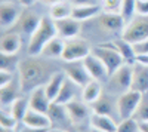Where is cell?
Listing matches in <instances>:
<instances>
[{"mask_svg": "<svg viewBox=\"0 0 148 132\" xmlns=\"http://www.w3.org/2000/svg\"><path fill=\"white\" fill-rule=\"evenodd\" d=\"M123 0H102V12L108 14H120Z\"/></svg>", "mask_w": 148, "mask_h": 132, "instance_id": "obj_36", "label": "cell"}, {"mask_svg": "<svg viewBox=\"0 0 148 132\" xmlns=\"http://www.w3.org/2000/svg\"><path fill=\"white\" fill-rule=\"evenodd\" d=\"M55 27H56L58 36L62 37V39H65V40L76 39L77 36L82 33V22L77 21L76 18H73V16L55 21Z\"/></svg>", "mask_w": 148, "mask_h": 132, "instance_id": "obj_14", "label": "cell"}, {"mask_svg": "<svg viewBox=\"0 0 148 132\" xmlns=\"http://www.w3.org/2000/svg\"><path fill=\"white\" fill-rule=\"evenodd\" d=\"M47 114H49V117H51V120H52V128L64 129V131L70 132V129L73 126V120H71V117L68 114L67 105L52 102Z\"/></svg>", "mask_w": 148, "mask_h": 132, "instance_id": "obj_10", "label": "cell"}, {"mask_svg": "<svg viewBox=\"0 0 148 132\" xmlns=\"http://www.w3.org/2000/svg\"><path fill=\"white\" fill-rule=\"evenodd\" d=\"M10 82H14V73L6 70H0V88L9 85Z\"/></svg>", "mask_w": 148, "mask_h": 132, "instance_id": "obj_37", "label": "cell"}, {"mask_svg": "<svg viewBox=\"0 0 148 132\" xmlns=\"http://www.w3.org/2000/svg\"><path fill=\"white\" fill-rule=\"evenodd\" d=\"M99 0H70L73 6H86V5H98Z\"/></svg>", "mask_w": 148, "mask_h": 132, "instance_id": "obj_40", "label": "cell"}, {"mask_svg": "<svg viewBox=\"0 0 148 132\" xmlns=\"http://www.w3.org/2000/svg\"><path fill=\"white\" fill-rule=\"evenodd\" d=\"M19 79V77H18ZM19 92H22L21 89V83L18 82H10L9 85L0 88V104L2 109H9L16 98H19Z\"/></svg>", "mask_w": 148, "mask_h": 132, "instance_id": "obj_23", "label": "cell"}, {"mask_svg": "<svg viewBox=\"0 0 148 132\" xmlns=\"http://www.w3.org/2000/svg\"><path fill=\"white\" fill-rule=\"evenodd\" d=\"M28 104H30V109H33L36 111H40L45 114L49 113L52 101L49 100L47 94L45 91V86H39L28 94Z\"/></svg>", "mask_w": 148, "mask_h": 132, "instance_id": "obj_15", "label": "cell"}, {"mask_svg": "<svg viewBox=\"0 0 148 132\" xmlns=\"http://www.w3.org/2000/svg\"><path fill=\"white\" fill-rule=\"evenodd\" d=\"M21 34L16 31H8L3 33L2 39H0V52L6 55H16L21 49Z\"/></svg>", "mask_w": 148, "mask_h": 132, "instance_id": "obj_20", "label": "cell"}, {"mask_svg": "<svg viewBox=\"0 0 148 132\" xmlns=\"http://www.w3.org/2000/svg\"><path fill=\"white\" fill-rule=\"evenodd\" d=\"M110 45L114 47V49L123 56V59H125V63L126 64H133L135 63V58H136V52H135V47L130 42L125 40L120 36L119 39H114V40H111Z\"/></svg>", "mask_w": 148, "mask_h": 132, "instance_id": "obj_24", "label": "cell"}, {"mask_svg": "<svg viewBox=\"0 0 148 132\" xmlns=\"http://www.w3.org/2000/svg\"><path fill=\"white\" fill-rule=\"evenodd\" d=\"M42 18L43 16H39L37 14H34V12H31V10L27 9V10H24L22 14H21L19 19L16 21V24L10 30L12 31H16L19 34H27V36H30V37H31V34L37 28H39L40 22H42Z\"/></svg>", "mask_w": 148, "mask_h": 132, "instance_id": "obj_9", "label": "cell"}, {"mask_svg": "<svg viewBox=\"0 0 148 132\" xmlns=\"http://www.w3.org/2000/svg\"><path fill=\"white\" fill-rule=\"evenodd\" d=\"M47 132H68V131H64V129H58V128H49Z\"/></svg>", "mask_w": 148, "mask_h": 132, "instance_id": "obj_46", "label": "cell"}, {"mask_svg": "<svg viewBox=\"0 0 148 132\" xmlns=\"http://www.w3.org/2000/svg\"><path fill=\"white\" fill-rule=\"evenodd\" d=\"M82 89L83 88H80L79 85H76L73 80H70L67 77L65 82H64V85H62V88H61V91H59V94H58V97L55 98L53 102L67 105L68 102H71L74 100H77L79 97H82Z\"/></svg>", "mask_w": 148, "mask_h": 132, "instance_id": "obj_19", "label": "cell"}, {"mask_svg": "<svg viewBox=\"0 0 148 132\" xmlns=\"http://www.w3.org/2000/svg\"><path fill=\"white\" fill-rule=\"evenodd\" d=\"M136 15L148 16V0H138L136 2Z\"/></svg>", "mask_w": 148, "mask_h": 132, "instance_id": "obj_38", "label": "cell"}, {"mask_svg": "<svg viewBox=\"0 0 148 132\" xmlns=\"http://www.w3.org/2000/svg\"><path fill=\"white\" fill-rule=\"evenodd\" d=\"M141 97H142V94L133 91V89L119 95L117 97V109H119L120 120L133 117L135 111L138 109V104L141 101Z\"/></svg>", "mask_w": 148, "mask_h": 132, "instance_id": "obj_7", "label": "cell"}, {"mask_svg": "<svg viewBox=\"0 0 148 132\" xmlns=\"http://www.w3.org/2000/svg\"><path fill=\"white\" fill-rule=\"evenodd\" d=\"M8 110H10V113L16 117L18 122H22L24 116L27 114V111L30 110V104H28V97H19L16 98L12 105L9 107Z\"/></svg>", "mask_w": 148, "mask_h": 132, "instance_id": "obj_30", "label": "cell"}, {"mask_svg": "<svg viewBox=\"0 0 148 132\" xmlns=\"http://www.w3.org/2000/svg\"><path fill=\"white\" fill-rule=\"evenodd\" d=\"M65 79H67V76H65L64 71H55V73L51 76V79L47 80V83L45 85V91H46L49 100H51L52 102L58 97V94H59L61 88H62Z\"/></svg>", "mask_w": 148, "mask_h": 132, "instance_id": "obj_27", "label": "cell"}, {"mask_svg": "<svg viewBox=\"0 0 148 132\" xmlns=\"http://www.w3.org/2000/svg\"><path fill=\"white\" fill-rule=\"evenodd\" d=\"M92 54L96 55L104 63V65L107 67L110 76L113 74L116 70H119L123 64H126L125 59H123V56L110 43H104V45H99V46H95L92 49Z\"/></svg>", "mask_w": 148, "mask_h": 132, "instance_id": "obj_5", "label": "cell"}, {"mask_svg": "<svg viewBox=\"0 0 148 132\" xmlns=\"http://www.w3.org/2000/svg\"><path fill=\"white\" fill-rule=\"evenodd\" d=\"M121 37L130 42L132 45H136L148 39V16L136 15L130 22L126 24L125 30L121 33Z\"/></svg>", "mask_w": 148, "mask_h": 132, "instance_id": "obj_4", "label": "cell"}, {"mask_svg": "<svg viewBox=\"0 0 148 132\" xmlns=\"http://www.w3.org/2000/svg\"><path fill=\"white\" fill-rule=\"evenodd\" d=\"M2 61H0V70H6V71H12L14 73L15 70H18L19 67V61L16 55H6L2 54Z\"/></svg>", "mask_w": 148, "mask_h": 132, "instance_id": "obj_34", "label": "cell"}, {"mask_svg": "<svg viewBox=\"0 0 148 132\" xmlns=\"http://www.w3.org/2000/svg\"><path fill=\"white\" fill-rule=\"evenodd\" d=\"M2 2H12V0H2Z\"/></svg>", "mask_w": 148, "mask_h": 132, "instance_id": "obj_49", "label": "cell"}, {"mask_svg": "<svg viewBox=\"0 0 148 132\" xmlns=\"http://www.w3.org/2000/svg\"><path fill=\"white\" fill-rule=\"evenodd\" d=\"M83 63H84L86 68H88L89 74H90V77L93 80H98V82H104V80L107 82L108 80V77H110L108 70L104 65V63L96 55H93V54L88 55L83 59Z\"/></svg>", "mask_w": 148, "mask_h": 132, "instance_id": "obj_16", "label": "cell"}, {"mask_svg": "<svg viewBox=\"0 0 148 132\" xmlns=\"http://www.w3.org/2000/svg\"><path fill=\"white\" fill-rule=\"evenodd\" d=\"M2 132H14V131H10V129H5V128H2Z\"/></svg>", "mask_w": 148, "mask_h": 132, "instance_id": "obj_47", "label": "cell"}, {"mask_svg": "<svg viewBox=\"0 0 148 132\" xmlns=\"http://www.w3.org/2000/svg\"><path fill=\"white\" fill-rule=\"evenodd\" d=\"M108 92L113 95H121L132 89V64H123L107 80Z\"/></svg>", "mask_w": 148, "mask_h": 132, "instance_id": "obj_3", "label": "cell"}, {"mask_svg": "<svg viewBox=\"0 0 148 132\" xmlns=\"http://www.w3.org/2000/svg\"><path fill=\"white\" fill-rule=\"evenodd\" d=\"M39 2L43 3V5H46V6H53V5H56L59 2H62V0H39Z\"/></svg>", "mask_w": 148, "mask_h": 132, "instance_id": "obj_44", "label": "cell"}, {"mask_svg": "<svg viewBox=\"0 0 148 132\" xmlns=\"http://www.w3.org/2000/svg\"><path fill=\"white\" fill-rule=\"evenodd\" d=\"M89 125L92 129L95 131H101V132H116L117 131V120L110 116H105V114H98V113H93L90 120H89Z\"/></svg>", "mask_w": 148, "mask_h": 132, "instance_id": "obj_22", "label": "cell"}, {"mask_svg": "<svg viewBox=\"0 0 148 132\" xmlns=\"http://www.w3.org/2000/svg\"><path fill=\"white\" fill-rule=\"evenodd\" d=\"M116 132H141L139 122H136L133 117L125 119V120H120Z\"/></svg>", "mask_w": 148, "mask_h": 132, "instance_id": "obj_35", "label": "cell"}, {"mask_svg": "<svg viewBox=\"0 0 148 132\" xmlns=\"http://www.w3.org/2000/svg\"><path fill=\"white\" fill-rule=\"evenodd\" d=\"M71 14H73V5L70 2L62 0V2L51 6V15L49 16H51L53 21H59V19L71 16Z\"/></svg>", "mask_w": 148, "mask_h": 132, "instance_id": "obj_29", "label": "cell"}, {"mask_svg": "<svg viewBox=\"0 0 148 132\" xmlns=\"http://www.w3.org/2000/svg\"><path fill=\"white\" fill-rule=\"evenodd\" d=\"M113 94H102L101 98L98 100L95 104H92V113H98V114H105L116 119V120H120L119 116V109H117V100L113 101Z\"/></svg>", "mask_w": 148, "mask_h": 132, "instance_id": "obj_13", "label": "cell"}, {"mask_svg": "<svg viewBox=\"0 0 148 132\" xmlns=\"http://www.w3.org/2000/svg\"><path fill=\"white\" fill-rule=\"evenodd\" d=\"M139 128H141V132H148V122L139 123Z\"/></svg>", "mask_w": 148, "mask_h": 132, "instance_id": "obj_45", "label": "cell"}, {"mask_svg": "<svg viewBox=\"0 0 148 132\" xmlns=\"http://www.w3.org/2000/svg\"><path fill=\"white\" fill-rule=\"evenodd\" d=\"M102 14V6L99 5H86V6H73L71 16L76 18L77 21H89L98 15Z\"/></svg>", "mask_w": 148, "mask_h": 132, "instance_id": "obj_26", "label": "cell"}, {"mask_svg": "<svg viewBox=\"0 0 148 132\" xmlns=\"http://www.w3.org/2000/svg\"><path fill=\"white\" fill-rule=\"evenodd\" d=\"M19 132H47V129H43V128H31V126H27V125H22V128L19 129Z\"/></svg>", "mask_w": 148, "mask_h": 132, "instance_id": "obj_41", "label": "cell"}, {"mask_svg": "<svg viewBox=\"0 0 148 132\" xmlns=\"http://www.w3.org/2000/svg\"><path fill=\"white\" fill-rule=\"evenodd\" d=\"M55 36H58L56 33V27H55V21L51 16H43L39 28H37L28 40V55L30 56H40L43 52V47L47 45L49 40H52Z\"/></svg>", "mask_w": 148, "mask_h": 132, "instance_id": "obj_2", "label": "cell"}, {"mask_svg": "<svg viewBox=\"0 0 148 132\" xmlns=\"http://www.w3.org/2000/svg\"><path fill=\"white\" fill-rule=\"evenodd\" d=\"M133 119L139 123H144V122H148V92L142 94L141 97V101L138 104V109L133 114Z\"/></svg>", "mask_w": 148, "mask_h": 132, "instance_id": "obj_32", "label": "cell"}, {"mask_svg": "<svg viewBox=\"0 0 148 132\" xmlns=\"http://www.w3.org/2000/svg\"><path fill=\"white\" fill-rule=\"evenodd\" d=\"M36 2H39V0H18V3L24 8H31Z\"/></svg>", "mask_w": 148, "mask_h": 132, "instance_id": "obj_43", "label": "cell"}, {"mask_svg": "<svg viewBox=\"0 0 148 132\" xmlns=\"http://www.w3.org/2000/svg\"><path fill=\"white\" fill-rule=\"evenodd\" d=\"M18 120L16 117L10 113V110L8 109H2L0 111V126L5 128V129H10V131H15L16 126H18Z\"/></svg>", "mask_w": 148, "mask_h": 132, "instance_id": "obj_33", "label": "cell"}, {"mask_svg": "<svg viewBox=\"0 0 148 132\" xmlns=\"http://www.w3.org/2000/svg\"><path fill=\"white\" fill-rule=\"evenodd\" d=\"M135 47V52L136 55H141V54H148V39H145L144 42H139L136 45H133Z\"/></svg>", "mask_w": 148, "mask_h": 132, "instance_id": "obj_39", "label": "cell"}, {"mask_svg": "<svg viewBox=\"0 0 148 132\" xmlns=\"http://www.w3.org/2000/svg\"><path fill=\"white\" fill-rule=\"evenodd\" d=\"M22 12L14 2H2L0 3V27L9 30L16 24Z\"/></svg>", "mask_w": 148, "mask_h": 132, "instance_id": "obj_12", "label": "cell"}, {"mask_svg": "<svg viewBox=\"0 0 148 132\" xmlns=\"http://www.w3.org/2000/svg\"><path fill=\"white\" fill-rule=\"evenodd\" d=\"M135 63H139V64L148 65V54H141V55H136V58H135Z\"/></svg>", "mask_w": 148, "mask_h": 132, "instance_id": "obj_42", "label": "cell"}, {"mask_svg": "<svg viewBox=\"0 0 148 132\" xmlns=\"http://www.w3.org/2000/svg\"><path fill=\"white\" fill-rule=\"evenodd\" d=\"M43 58V56H42ZM40 56H30L24 61H19L18 67V77L21 83V89L24 94H30L33 89L45 86L47 80L55 71L51 70V65L46 63V59H42Z\"/></svg>", "mask_w": 148, "mask_h": 132, "instance_id": "obj_1", "label": "cell"}, {"mask_svg": "<svg viewBox=\"0 0 148 132\" xmlns=\"http://www.w3.org/2000/svg\"><path fill=\"white\" fill-rule=\"evenodd\" d=\"M92 54L90 45L83 40V39H68L65 40V49L62 54V61L70 63V61H82L88 55Z\"/></svg>", "mask_w": 148, "mask_h": 132, "instance_id": "obj_6", "label": "cell"}, {"mask_svg": "<svg viewBox=\"0 0 148 132\" xmlns=\"http://www.w3.org/2000/svg\"><path fill=\"white\" fill-rule=\"evenodd\" d=\"M136 2L138 0H123L120 8V15L125 21V24L130 22L136 16Z\"/></svg>", "mask_w": 148, "mask_h": 132, "instance_id": "obj_31", "label": "cell"}, {"mask_svg": "<svg viewBox=\"0 0 148 132\" xmlns=\"http://www.w3.org/2000/svg\"><path fill=\"white\" fill-rule=\"evenodd\" d=\"M98 22L99 25L107 31V33H123L126 24L123 21L120 14H108V12H102L101 15H98Z\"/></svg>", "mask_w": 148, "mask_h": 132, "instance_id": "obj_18", "label": "cell"}, {"mask_svg": "<svg viewBox=\"0 0 148 132\" xmlns=\"http://www.w3.org/2000/svg\"><path fill=\"white\" fill-rule=\"evenodd\" d=\"M67 110H68V114L73 120V125H82L84 120H90V117L93 114V113H90L89 104L84 102L82 98L80 100L77 98V100L68 102Z\"/></svg>", "mask_w": 148, "mask_h": 132, "instance_id": "obj_11", "label": "cell"}, {"mask_svg": "<svg viewBox=\"0 0 148 132\" xmlns=\"http://www.w3.org/2000/svg\"><path fill=\"white\" fill-rule=\"evenodd\" d=\"M62 71L65 73V76L73 80L76 85H79L80 88H84L89 82H92L93 79L90 77L88 68H86L83 59L82 61H70V63H64Z\"/></svg>", "mask_w": 148, "mask_h": 132, "instance_id": "obj_8", "label": "cell"}, {"mask_svg": "<svg viewBox=\"0 0 148 132\" xmlns=\"http://www.w3.org/2000/svg\"><path fill=\"white\" fill-rule=\"evenodd\" d=\"M132 89L141 94L148 92V65L132 64Z\"/></svg>", "mask_w": 148, "mask_h": 132, "instance_id": "obj_17", "label": "cell"}, {"mask_svg": "<svg viewBox=\"0 0 148 132\" xmlns=\"http://www.w3.org/2000/svg\"><path fill=\"white\" fill-rule=\"evenodd\" d=\"M22 125H27V126H31V128L49 129V128H52V120H51V117H49V114H45V113H40V111H36V110L30 109L22 119Z\"/></svg>", "mask_w": 148, "mask_h": 132, "instance_id": "obj_21", "label": "cell"}, {"mask_svg": "<svg viewBox=\"0 0 148 132\" xmlns=\"http://www.w3.org/2000/svg\"><path fill=\"white\" fill-rule=\"evenodd\" d=\"M90 132H101V131H95V129H92V131H90Z\"/></svg>", "mask_w": 148, "mask_h": 132, "instance_id": "obj_48", "label": "cell"}, {"mask_svg": "<svg viewBox=\"0 0 148 132\" xmlns=\"http://www.w3.org/2000/svg\"><path fill=\"white\" fill-rule=\"evenodd\" d=\"M65 49V39L59 37V36H55L52 40H49L47 45L43 47V52L40 56L47 58V59H55V58H62Z\"/></svg>", "mask_w": 148, "mask_h": 132, "instance_id": "obj_25", "label": "cell"}, {"mask_svg": "<svg viewBox=\"0 0 148 132\" xmlns=\"http://www.w3.org/2000/svg\"><path fill=\"white\" fill-rule=\"evenodd\" d=\"M102 85H101V82H98V80H92L89 82L88 85H86L83 89H82V100L84 102H88L89 105L95 104L98 100L101 98V95H102Z\"/></svg>", "mask_w": 148, "mask_h": 132, "instance_id": "obj_28", "label": "cell"}]
</instances>
